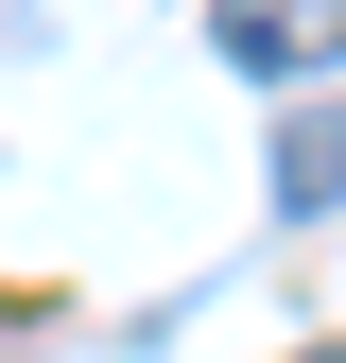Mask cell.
Instances as JSON below:
<instances>
[{
  "label": "cell",
  "instance_id": "cell-1",
  "mask_svg": "<svg viewBox=\"0 0 346 363\" xmlns=\"http://www.w3.org/2000/svg\"><path fill=\"white\" fill-rule=\"evenodd\" d=\"M277 208H294V225L346 208V104H294V121H277Z\"/></svg>",
  "mask_w": 346,
  "mask_h": 363
},
{
  "label": "cell",
  "instance_id": "cell-2",
  "mask_svg": "<svg viewBox=\"0 0 346 363\" xmlns=\"http://www.w3.org/2000/svg\"><path fill=\"white\" fill-rule=\"evenodd\" d=\"M294 52H312V18H294V0H225V69L294 86Z\"/></svg>",
  "mask_w": 346,
  "mask_h": 363
},
{
  "label": "cell",
  "instance_id": "cell-3",
  "mask_svg": "<svg viewBox=\"0 0 346 363\" xmlns=\"http://www.w3.org/2000/svg\"><path fill=\"white\" fill-rule=\"evenodd\" d=\"M312 35H346V0H312Z\"/></svg>",
  "mask_w": 346,
  "mask_h": 363
}]
</instances>
